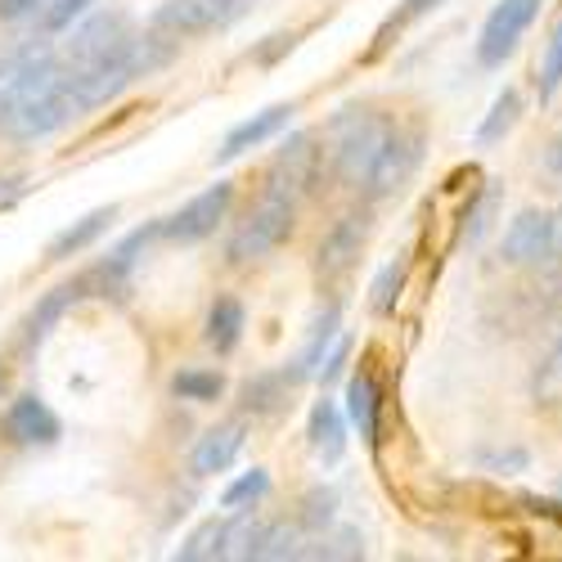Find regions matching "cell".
Returning <instances> with one entry per match:
<instances>
[{
    "instance_id": "ac0fdd59",
    "label": "cell",
    "mask_w": 562,
    "mask_h": 562,
    "mask_svg": "<svg viewBox=\"0 0 562 562\" xmlns=\"http://www.w3.org/2000/svg\"><path fill=\"white\" fill-rule=\"evenodd\" d=\"M334 338H338V306H329V311L315 319V334H311V342H306L302 356H297L293 379H315L319 364H324V356H329V347H334Z\"/></svg>"
},
{
    "instance_id": "83f0119b",
    "label": "cell",
    "mask_w": 562,
    "mask_h": 562,
    "mask_svg": "<svg viewBox=\"0 0 562 562\" xmlns=\"http://www.w3.org/2000/svg\"><path fill=\"white\" fill-rule=\"evenodd\" d=\"M171 392H176L180 401H216V396L225 392V383H221V373H199V369H190V373H176Z\"/></svg>"
},
{
    "instance_id": "f546056e",
    "label": "cell",
    "mask_w": 562,
    "mask_h": 562,
    "mask_svg": "<svg viewBox=\"0 0 562 562\" xmlns=\"http://www.w3.org/2000/svg\"><path fill=\"white\" fill-rule=\"evenodd\" d=\"M401 279H405V266H387L379 279H373V311L379 315H387L392 306H396V293H401Z\"/></svg>"
},
{
    "instance_id": "484cf974",
    "label": "cell",
    "mask_w": 562,
    "mask_h": 562,
    "mask_svg": "<svg viewBox=\"0 0 562 562\" xmlns=\"http://www.w3.org/2000/svg\"><path fill=\"white\" fill-rule=\"evenodd\" d=\"M562 86V23L553 27L549 45H544V59H540V77H536V90H540V104H549Z\"/></svg>"
},
{
    "instance_id": "44dd1931",
    "label": "cell",
    "mask_w": 562,
    "mask_h": 562,
    "mask_svg": "<svg viewBox=\"0 0 562 562\" xmlns=\"http://www.w3.org/2000/svg\"><path fill=\"white\" fill-rule=\"evenodd\" d=\"M176 558L180 562H207V558H225V522L221 518H212V522H203L190 540H184L180 549H176Z\"/></svg>"
},
{
    "instance_id": "3957f363",
    "label": "cell",
    "mask_w": 562,
    "mask_h": 562,
    "mask_svg": "<svg viewBox=\"0 0 562 562\" xmlns=\"http://www.w3.org/2000/svg\"><path fill=\"white\" fill-rule=\"evenodd\" d=\"M540 5H544V0H499V5L486 14V23H482L477 59H482L486 68H499L513 50H518V41H522V32L536 23Z\"/></svg>"
},
{
    "instance_id": "5b68a950",
    "label": "cell",
    "mask_w": 562,
    "mask_h": 562,
    "mask_svg": "<svg viewBox=\"0 0 562 562\" xmlns=\"http://www.w3.org/2000/svg\"><path fill=\"white\" fill-rule=\"evenodd\" d=\"M229 203H234V184H229V180H216L212 190H203L199 199H190V203H184L176 216H167L162 234H167V239H176V244L207 239V234H212V229L225 221Z\"/></svg>"
},
{
    "instance_id": "e575fe53",
    "label": "cell",
    "mask_w": 562,
    "mask_h": 562,
    "mask_svg": "<svg viewBox=\"0 0 562 562\" xmlns=\"http://www.w3.org/2000/svg\"><path fill=\"white\" fill-rule=\"evenodd\" d=\"M553 261L562 266V212H553Z\"/></svg>"
},
{
    "instance_id": "ba28073f",
    "label": "cell",
    "mask_w": 562,
    "mask_h": 562,
    "mask_svg": "<svg viewBox=\"0 0 562 562\" xmlns=\"http://www.w3.org/2000/svg\"><path fill=\"white\" fill-rule=\"evenodd\" d=\"M504 261L508 266H544L553 261V216L518 212L504 229Z\"/></svg>"
},
{
    "instance_id": "5bb4252c",
    "label": "cell",
    "mask_w": 562,
    "mask_h": 562,
    "mask_svg": "<svg viewBox=\"0 0 562 562\" xmlns=\"http://www.w3.org/2000/svg\"><path fill=\"white\" fill-rule=\"evenodd\" d=\"M306 437H311V450L324 459V463H338L342 450H347V432H342V409L338 401H315L311 409V424H306Z\"/></svg>"
},
{
    "instance_id": "d590c367",
    "label": "cell",
    "mask_w": 562,
    "mask_h": 562,
    "mask_svg": "<svg viewBox=\"0 0 562 562\" xmlns=\"http://www.w3.org/2000/svg\"><path fill=\"white\" fill-rule=\"evenodd\" d=\"M0 383H5V369H0Z\"/></svg>"
},
{
    "instance_id": "e0dca14e",
    "label": "cell",
    "mask_w": 562,
    "mask_h": 562,
    "mask_svg": "<svg viewBox=\"0 0 562 562\" xmlns=\"http://www.w3.org/2000/svg\"><path fill=\"white\" fill-rule=\"evenodd\" d=\"M113 221H117V207H95L90 216H81L77 225H68V229L59 234V239L50 244V257H55V261H68V257L86 252V248L95 244V239H100V234H104Z\"/></svg>"
},
{
    "instance_id": "7a4b0ae2",
    "label": "cell",
    "mask_w": 562,
    "mask_h": 562,
    "mask_svg": "<svg viewBox=\"0 0 562 562\" xmlns=\"http://www.w3.org/2000/svg\"><path fill=\"white\" fill-rule=\"evenodd\" d=\"M293 234V199H284V194H266L252 212H248V221L234 229V239H229V261H257V257H266V252H274L279 244H284Z\"/></svg>"
},
{
    "instance_id": "f1b7e54d",
    "label": "cell",
    "mask_w": 562,
    "mask_h": 562,
    "mask_svg": "<svg viewBox=\"0 0 562 562\" xmlns=\"http://www.w3.org/2000/svg\"><path fill=\"white\" fill-rule=\"evenodd\" d=\"M95 0H45L41 5V32H64V27H72Z\"/></svg>"
},
{
    "instance_id": "d6a6232c",
    "label": "cell",
    "mask_w": 562,
    "mask_h": 562,
    "mask_svg": "<svg viewBox=\"0 0 562 562\" xmlns=\"http://www.w3.org/2000/svg\"><path fill=\"white\" fill-rule=\"evenodd\" d=\"M544 171H549V176H553V180L562 184V135L553 139L549 149H544Z\"/></svg>"
},
{
    "instance_id": "2e32d148",
    "label": "cell",
    "mask_w": 562,
    "mask_h": 562,
    "mask_svg": "<svg viewBox=\"0 0 562 562\" xmlns=\"http://www.w3.org/2000/svg\"><path fill=\"white\" fill-rule=\"evenodd\" d=\"M379 409H383V392L379 383H373V373L360 369L356 379L347 383V414H351V424L360 428V437H379Z\"/></svg>"
},
{
    "instance_id": "cb8c5ba5",
    "label": "cell",
    "mask_w": 562,
    "mask_h": 562,
    "mask_svg": "<svg viewBox=\"0 0 562 562\" xmlns=\"http://www.w3.org/2000/svg\"><path fill=\"white\" fill-rule=\"evenodd\" d=\"M266 491H270V473H266V468H252V473H244L239 482H229V486L221 491V504L239 513V508H252Z\"/></svg>"
},
{
    "instance_id": "7c38bea8",
    "label": "cell",
    "mask_w": 562,
    "mask_h": 562,
    "mask_svg": "<svg viewBox=\"0 0 562 562\" xmlns=\"http://www.w3.org/2000/svg\"><path fill=\"white\" fill-rule=\"evenodd\" d=\"M289 117H293V104H270V109H261V113H252L248 122H239L229 135H225V145L216 149V158H239V154H248V149H257V145H266L270 135H279L289 126Z\"/></svg>"
},
{
    "instance_id": "8fae6325",
    "label": "cell",
    "mask_w": 562,
    "mask_h": 562,
    "mask_svg": "<svg viewBox=\"0 0 562 562\" xmlns=\"http://www.w3.org/2000/svg\"><path fill=\"white\" fill-rule=\"evenodd\" d=\"M5 432L19 446H50L59 437V418L41 396H19L10 405V414H5Z\"/></svg>"
},
{
    "instance_id": "8992f818",
    "label": "cell",
    "mask_w": 562,
    "mask_h": 562,
    "mask_svg": "<svg viewBox=\"0 0 562 562\" xmlns=\"http://www.w3.org/2000/svg\"><path fill=\"white\" fill-rule=\"evenodd\" d=\"M418 131H409V126H392V135H387V145H383V154H379V162H373V176H369V184H364V194H373V199H387V194H396L401 184L414 176V167H418Z\"/></svg>"
},
{
    "instance_id": "9a60e30c",
    "label": "cell",
    "mask_w": 562,
    "mask_h": 562,
    "mask_svg": "<svg viewBox=\"0 0 562 562\" xmlns=\"http://www.w3.org/2000/svg\"><path fill=\"white\" fill-rule=\"evenodd\" d=\"M360 244H364V216H342L329 229V239L319 244V274H342L360 257Z\"/></svg>"
},
{
    "instance_id": "30bf717a",
    "label": "cell",
    "mask_w": 562,
    "mask_h": 562,
    "mask_svg": "<svg viewBox=\"0 0 562 562\" xmlns=\"http://www.w3.org/2000/svg\"><path fill=\"white\" fill-rule=\"evenodd\" d=\"M315 149H311V135H293L284 149H279L274 167H270V190L266 194H284V199H297L311 176H315Z\"/></svg>"
},
{
    "instance_id": "4316f807",
    "label": "cell",
    "mask_w": 562,
    "mask_h": 562,
    "mask_svg": "<svg viewBox=\"0 0 562 562\" xmlns=\"http://www.w3.org/2000/svg\"><path fill=\"white\" fill-rule=\"evenodd\" d=\"M257 558H266V562H279V558H302V536H297L289 522L266 527V531H261V544H257Z\"/></svg>"
},
{
    "instance_id": "6da1fadb",
    "label": "cell",
    "mask_w": 562,
    "mask_h": 562,
    "mask_svg": "<svg viewBox=\"0 0 562 562\" xmlns=\"http://www.w3.org/2000/svg\"><path fill=\"white\" fill-rule=\"evenodd\" d=\"M392 117L373 113V109H342L329 126V158H334V171L342 176V184L351 190H364L369 176H373V162H379L387 135H392Z\"/></svg>"
},
{
    "instance_id": "1f68e13d",
    "label": "cell",
    "mask_w": 562,
    "mask_h": 562,
    "mask_svg": "<svg viewBox=\"0 0 562 562\" xmlns=\"http://www.w3.org/2000/svg\"><path fill=\"white\" fill-rule=\"evenodd\" d=\"M41 5H45V0H0V19H5V23H19V19L36 14Z\"/></svg>"
},
{
    "instance_id": "52a82bcc",
    "label": "cell",
    "mask_w": 562,
    "mask_h": 562,
    "mask_svg": "<svg viewBox=\"0 0 562 562\" xmlns=\"http://www.w3.org/2000/svg\"><path fill=\"white\" fill-rule=\"evenodd\" d=\"M122 36H126V19L122 14H90L86 23L72 27V36L64 41V50H59V59H64V68H86V64L113 55L122 45Z\"/></svg>"
},
{
    "instance_id": "836d02e7",
    "label": "cell",
    "mask_w": 562,
    "mask_h": 562,
    "mask_svg": "<svg viewBox=\"0 0 562 562\" xmlns=\"http://www.w3.org/2000/svg\"><path fill=\"white\" fill-rule=\"evenodd\" d=\"M441 0H405V10H401V19L396 23H409V19H424L428 10H437Z\"/></svg>"
},
{
    "instance_id": "277c9868",
    "label": "cell",
    "mask_w": 562,
    "mask_h": 562,
    "mask_svg": "<svg viewBox=\"0 0 562 562\" xmlns=\"http://www.w3.org/2000/svg\"><path fill=\"white\" fill-rule=\"evenodd\" d=\"M252 0H167L154 14V27L171 32V36H190V32H212L234 23Z\"/></svg>"
},
{
    "instance_id": "ffe728a7",
    "label": "cell",
    "mask_w": 562,
    "mask_h": 562,
    "mask_svg": "<svg viewBox=\"0 0 562 562\" xmlns=\"http://www.w3.org/2000/svg\"><path fill=\"white\" fill-rule=\"evenodd\" d=\"M77 297H81V284H64V289H55L50 297H45V302L32 311V319H27V347H36L45 334H50V324H55Z\"/></svg>"
},
{
    "instance_id": "d6986e66",
    "label": "cell",
    "mask_w": 562,
    "mask_h": 562,
    "mask_svg": "<svg viewBox=\"0 0 562 562\" xmlns=\"http://www.w3.org/2000/svg\"><path fill=\"white\" fill-rule=\"evenodd\" d=\"M239 338H244V306L234 297H221L212 306V315H207V342L216 351H234V347H239Z\"/></svg>"
},
{
    "instance_id": "d4e9b609",
    "label": "cell",
    "mask_w": 562,
    "mask_h": 562,
    "mask_svg": "<svg viewBox=\"0 0 562 562\" xmlns=\"http://www.w3.org/2000/svg\"><path fill=\"white\" fill-rule=\"evenodd\" d=\"M518 109H522V100H518V90H504V95L491 104V113H486V122L477 126V139L482 145H495V139L518 122Z\"/></svg>"
},
{
    "instance_id": "4dcf8cb0",
    "label": "cell",
    "mask_w": 562,
    "mask_h": 562,
    "mask_svg": "<svg viewBox=\"0 0 562 562\" xmlns=\"http://www.w3.org/2000/svg\"><path fill=\"white\" fill-rule=\"evenodd\" d=\"M334 491H315L311 499H306V527H329L334 522Z\"/></svg>"
},
{
    "instance_id": "9c48e42d",
    "label": "cell",
    "mask_w": 562,
    "mask_h": 562,
    "mask_svg": "<svg viewBox=\"0 0 562 562\" xmlns=\"http://www.w3.org/2000/svg\"><path fill=\"white\" fill-rule=\"evenodd\" d=\"M55 59H59V50L50 41H27V45H19L14 55L0 59V113H5Z\"/></svg>"
},
{
    "instance_id": "4fadbf2b",
    "label": "cell",
    "mask_w": 562,
    "mask_h": 562,
    "mask_svg": "<svg viewBox=\"0 0 562 562\" xmlns=\"http://www.w3.org/2000/svg\"><path fill=\"white\" fill-rule=\"evenodd\" d=\"M239 450H244V428H239V424H221V428L203 432L199 446H194V473H199V477L225 473Z\"/></svg>"
},
{
    "instance_id": "603a6c76",
    "label": "cell",
    "mask_w": 562,
    "mask_h": 562,
    "mask_svg": "<svg viewBox=\"0 0 562 562\" xmlns=\"http://www.w3.org/2000/svg\"><path fill=\"white\" fill-rule=\"evenodd\" d=\"M261 531H266V527L248 518V508H239V518L225 522V558H257Z\"/></svg>"
},
{
    "instance_id": "7402d4cb",
    "label": "cell",
    "mask_w": 562,
    "mask_h": 562,
    "mask_svg": "<svg viewBox=\"0 0 562 562\" xmlns=\"http://www.w3.org/2000/svg\"><path fill=\"white\" fill-rule=\"evenodd\" d=\"M531 396H536V405H558L562 401V334H558V342L549 347V356L536 369Z\"/></svg>"
}]
</instances>
